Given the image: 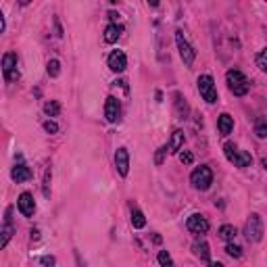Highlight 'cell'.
<instances>
[{"label": "cell", "mask_w": 267, "mask_h": 267, "mask_svg": "<svg viewBox=\"0 0 267 267\" xmlns=\"http://www.w3.org/2000/svg\"><path fill=\"white\" fill-rule=\"evenodd\" d=\"M225 82H227V88H230V92L234 96H245V94H248V90H250V84L246 80V75L242 71H238V69H230V71L225 73Z\"/></svg>", "instance_id": "6da1fadb"}, {"label": "cell", "mask_w": 267, "mask_h": 267, "mask_svg": "<svg viewBox=\"0 0 267 267\" xmlns=\"http://www.w3.org/2000/svg\"><path fill=\"white\" fill-rule=\"evenodd\" d=\"M223 153L227 156V161L234 163L236 167H248V165L253 163V156H250V153L240 151V148L236 144H232V142H225L223 144Z\"/></svg>", "instance_id": "7a4b0ae2"}, {"label": "cell", "mask_w": 267, "mask_h": 267, "mask_svg": "<svg viewBox=\"0 0 267 267\" xmlns=\"http://www.w3.org/2000/svg\"><path fill=\"white\" fill-rule=\"evenodd\" d=\"M190 184L196 190H209V186L213 184V171H211L207 165H200L190 174Z\"/></svg>", "instance_id": "3957f363"}, {"label": "cell", "mask_w": 267, "mask_h": 267, "mask_svg": "<svg viewBox=\"0 0 267 267\" xmlns=\"http://www.w3.org/2000/svg\"><path fill=\"white\" fill-rule=\"evenodd\" d=\"M245 236L248 242H259L263 238V222L257 213H250L245 225Z\"/></svg>", "instance_id": "277c9868"}, {"label": "cell", "mask_w": 267, "mask_h": 267, "mask_svg": "<svg viewBox=\"0 0 267 267\" xmlns=\"http://www.w3.org/2000/svg\"><path fill=\"white\" fill-rule=\"evenodd\" d=\"M196 86H199V92L200 96L207 100L209 105H215L217 103V90H215V82L211 75H200L196 80Z\"/></svg>", "instance_id": "5b68a950"}, {"label": "cell", "mask_w": 267, "mask_h": 267, "mask_svg": "<svg viewBox=\"0 0 267 267\" xmlns=\"http://www.w3.org/2000/svg\"><path fill=\"white\" fill-rule=\"evenodd\" d=\"M176 44H178V50H179V57H182L184 65L190 67L192 63H194L196 52H194V48L190 46V42H188L186 38H184V31H182V29H178V31H176Z\"/></svg>", "instance_id": "8992f818"}, {"label": "cell", "mask_w": 267, "mask_h": 267, "mask_svg": "<svg viewBox=\"0 0 267 267\" xmlns=\"http://www.w3.org/2000/svg\"><path fill=\"white\" fill-rule=\"evenodd\" d=\"M19 59H17V54L15 52H6L4 57H2V73H4V80L6 82H15V80H19Z\"/></svg>", "instance_id": "52a82bcc"}, {"label": "cell", "mask_w": 267, "mask_h": 267, "mask_svg": "<svg viewBox=\"0 0 267 267\" xmlns=\"http://www.w3.org/2000/svg\"><path fill=\"white\" fill-rule=\"evenodd\" d=\"M105 117L109 123H117L121 117V105H119V98L115 96H107L105 100Z\"/></svg>", "instance_id": "ba28073f"}, {"label": "cell", "mask_w": 267, "mask_h": 267, "mask_svg": "<svg viewBox=\"0 0 267 267\" xmlns=\"http://www.w3.org/2000/svg\"><path fill=\"white\" fill-rule=\"evenodd\" d=\"M31 169L27 167L25 163H23V156H17V163H15V167L11 171V178H13V182H17V184H23V182H27V179H31Z\"/></svg>", "instance_id": "9c48e42d"}, {"label": "cell", "mask_w": 267, "mask_h": 267, "mask_svg": "<svg viewBox=\"0 0 267 267\" xmlns=\"http://www.w3.org/2000/svg\"><path fill=\"white\" fill-rule=\"evenodd\" d=\"M186 227H188V230H190L192 234H207V230H209V222H207L205 215L194 213V215L188 217Z\"/></svg>", "instance_id": "30bf717a"}, {"label": "cell", "mask_w": 267, "mask_h": 267, "mask_svg": "<svg viewBox=\"0 0 267 267\" xmlns=\"http://www.w3.org/2000/svg\"><path fill=\"white\" fill-rule=\"evenodd\" d=\"M115 167L117 171H119V176L125 178L130 174V153H128V148H117L115 151Z\"/></svg>", "instance_id": "8fae6325"}, {"label": "cell", "mask_w": 267, "mask_h": 267, "mask_svg": "<svg viewBox=\"0 0 267 267\" xmlns=\"http://www.w3.org/2000/svg\"><path fill=\"white\" fill-rule=\"evenodd\" d=\"M125 67H128V57H125L123 50H113L109 54V69L115 73H121L125 71Z\"/></svg>", "instance_id": "7c38bea8"}, {"label": "cell", "mask_w": 267, "mask_h": 267, "mask_svg": "<svg viewBox=\"0 0 267 267\" xmlns=\"http://www.w3.org/2000/svg\"><path fill=\"white\" fill-rule=\"evenodd\" d=\"M17 207L21 211L23 217H31L36 213V202H34V196H31L29 192H23L19 199H17Z\"/></svg>", "instance_id": "4fadbf2b"}, {"label": "cell", "mask_w": 267, "mask_h": 267, "mask_svg": "<svg viewBox=\"0 0 267 267\" xmlns=\"http://www.w3.org/2000/svg\"><path fill=\"white\" fill-rule=\"evenodd\" d=\"M13 232H15V227H13V207L6 209V213H4V225H2V240H0V246L6 248V245H9V240L13 236Z\"/></svg>", "instance_id": "5bb4252c"}, {"label": "cell", "mask_w": 267, "mask_h": 267, "mask_svg": "<svg viewBox=\"0 0 267 267\" xmlns=\"http://www.w3.org/2000/svg\"><path fill=\"white\" fill-rule=\"evenodd\" d=\"M217 130H219L222 136L232 134V130H234V117L230 113H222V115H219V119H217Z\"/></svg>", "instance_id": "9a60e30c"}, {"label": "cell", "mask_w": 267, "mask_h": 267, "mask_svg": "<svg viewBox=\"0 0 267 267\" xmlns=\"http://www.w3.org/2000/svg\"><path fill=\"white\" fill-rule=\"evenodd\" d=\"M121 34H123V27L117 25V23H111V25H107V29H105V42L115 44L121 38Z\"/></svg>", "instance_id": "2e32d148"}, {"label": "cell", "mask_w": 267, "mask_h": 267, "mask_svg": "<svg viewBox=\"0 0 267 267\" xmlns=\"http://www.w3.org/2000/svg\"><path fill=\"white\" fill-rule=\"evenodd\" d=\"M182 144H184V132L176 130L174 136H171V142H169V153H179L182 151Z\"/></svg>", "instance_id": "e0dca14e"}, {"label": "cell", "mask_w": 267, "mask_h": 267, "mask_svg": "<svg viewBox=\"0 0 267 267\" xmlns=\"http://www.w3.org/2000/svg\"><path fill=\"white\" fill-rule=\"evenodd\" d=\"M194 255L196 257H200L205 263H209V259H211V253H209V245L205 240H200V242H194Z\"/></svg>", "instance_id": "ac0fdd59"}, {"label": "cell", "mask_w": 267, "mask_h": 267, "mask_svg": "<svg viewBox=\"0 0 267 267\" xmlns=\"http://www.w3.org/2000/svg\"><path fill=\"white\" fill-rule=\"evenodd\" d=\"M236 227L234 225H230V223H225V225H222L219 227V238L222 240H225V242H232L234 238H236Z\"/></svg>", "instance_id": "d6986e66"}, {"label": "cell", "mask_w": 267, "mask_h": 267, "mask_svg": "<svg viewBox=\"0 0 267 267\" xmlns=\"http://www.w3.org/2000/svg\"><path fill=\"white\" fill-rule=\"evenodd\" d=\"M255 134H257V138H267V115L257 117V121H255Z\"/></svg>", "instance_id": "ffe728a7"}, {"label": "cell", "mask_w": 267, "mask_h": 267, "mask_svg": "<svg viewBox=\"0 0 267 267\" xmlns=\"http://www.w3.org/2000/svg\"><path fill=\"white\" fill-rule=\"evenodd\" d=\"M132 225L136 227V230H142V227L146 225V217H144V213L142 211H132Z\"/></svg>", "instance_id": "44dd1931"}, {"label": "cell", "mask_w": 267, "mask_h": 267, "mask_svg": "<svg viewBox=\"0 0 267 267\" xmlns=\"http://www.w3.org/2000/svg\"><path fill=\"white\" fill-rule=\"evenodd\" d=\"M44 113L48 115V117H59V113H61V105L57 103V100H48V103L44 105Z\"/></svg>", "instance_id": "7402d4cb"}, {"label": "cell", "mask_w": 267, "mask_h": 267, "mask_svg": "<svg viewBox=\"0 0 267 267\" xmlns=\"http://www.w3.org/2000/svg\"><path fill=\"white\" fill-rule=\"evenodd\" d=\"M255 61H257V67L261 69L263 73H267V48H263L261 52H259Z\"/></svg>", "instance_id": "603a6c76"}, {"label": "cell", "mask_w": 267, "mask_h": 267, "mask_svg": "<svg viewBox=\"0 0 267 267\" xmlns=\"http://www.w3.org/2000/svg\"><path fill=\"white\" fill-rule=\"evenodd\" d=\"M48 75L50 77H59V73H61V61H57V59H52V61H48Z\"/></svg>", "instance_id": "cb8c5ba5"}, {"label": "cell", "mask_w": 267, "mask_h": 267, "mask_svg": "<svg viewBox=\"0 0 267 267\" xmlns=\"http://www.w3.org/2000/svg\"><path fill=\"white\" fill-rule=\"evenodd\" d=\"M225 253L230 255V257H234V259H238V257H242V248H240L238 245H234V242H227Z\"/></svg>", "instance_id": "d4e9b609"}, {"label": "cell", "mask_w": 267, "mask_h": 267, "mask_svg": "<svg viewBox=\"0 0 267 267\" xmlns=\"http://www.w3.org/2000/svg\"><path fill=\"white\" fill-rule=\"evenodd\" d=\"M159 263H161V267H174V261H171V257H169V253L167 250H159Z\"/></svg>", "instance_id": "484cf974"}, {"label": "cell", "mask_w": 267, "mask_h": 267, "mask_svg": "<svg viewBox=\"0 0 267 267\" xmlns=\"http://www.w3.org/2000/svg\"><path fill=\"white\" fill-rule=\"evenodd\" d=\"M50 178H52V174H50V167L44 171V184H42V190H44V196H50Z\"/></svg>", "instance_id": "4316f807"}, {"label": "cell", "mask_w": 267, "mask_h": 267, "mask_svg": "<svg viewBox=\"0 0 267 267\" xmlns=\"http://www.w3.org/2000/svg\"><path fill=\"white\" fill-rule=\"evenodd\" d=\"M167 151H169V146H161L159 151H156V155H155V165H163V161H165V155H167Z\"/></svg>", "instance_id": "83f0119b"}, {"label": "cell", "mask_w": 267, "mask_h": 267, "mask_svg": "<svg viewBox=\"0 0 267 267\" xmlns=\"http://www.w3.org/2000/svg\"><path fill=\"white\" fill-rule=\"evenodd\" d=\"M179 163H184V165H192V163H194V155H192V153H188V151H182V153H179Z\"/></svg>", "instance_id": "f1b7e54d"}, {"label": "cell", "mask_w": 267, "mask_h": 267, "mask_svg": "<svg viewBox=\"0 0 267 267\" xmlns=\"http://www.w3.org/2000/svg\"><path fill=\"white\" fill-rule=\"evenodd\" d=\"M44 130L48 132V134H57L59 132V125H57V121L48 119V121H44Z\"/></svg>", "instance_id": "f546056e"}, {"label": "cell", "mask_w": 267, "mask_h": 267, "mask_svg": "<svg viewBox=\"0 0 267 267\" xmlns=\"http://www.w3.org/2000/svg\"><path fill=\"white\" fill-rule=\"evenodd\" d=\"M40 263H42L44 267H57V261H54V257H48V255L40 257Z\"/></svg>", "instance_id": "4dcf8cb0"}, {"label": "cell", "mask_w": 267, "mask_h": 267, "mask_svg": "<svg viewBox=\"0 0 267 267\" xmlns=\"http://www.w3.org/2000/svg\"><path fill=\"white\" fill-rule=\"evenodd\" d=\"M54 25H57V36L61 38V36H63V29H61V23H59V19H54Z\"/></svg>", "instance_id": "1f68e13d"}, {"label": "cell", "mask_w": 267, "mask_h": 267, "mask_svg": "<svg viewBox=\"0 0 267 267\" xmlns=\"http://www.w3.org/2000/svg\"><path fill=\"white\" fill-rule=\"evenodd\" d=\"M38 238H40V232H38V230H31V240H38Z\"/></svg>", "instance_id": "d6a6232c"}, {"label": "cell", "mask_w": 267, "mask_h": 267, "mask_svg": "<svg viewBox=\"0 0 267 267\" xmlns=\"http://www.w3.org/2000/svg\"><path fill=\"white\" fill-rule=\"evenodd\" d=\"M117 17H119V15H117V13H113V11H111V13H109V19H111V21H115Z\"/></svg>", "instance_id": "836d02e7"}, {"label": "cell", "mask_w": 267, "mask_h": 267, "mask_svg": "<svg viewBox=\"0 0 267 267\" xmlns=\"http://www.w3.org/2000/svg\"><path fill=\"white\" fill-rule=\"evenodd\" d=\"M153 240L156 242V245H161V236H159V234H155V236H153Z\"/></svg>", "instance_id": "e575fe53"}, {"label": "cell", "mask_w": 267, "mask_h": 267, "mask_svg": "<svg viewBox=\"0 0 267 267\" xmlns=\"http://www.w3.org/2000/svg\"><path fill=\"white\" fill-rule=\"evenodd\" d=\"M261 165H263V167L267 169V159H261Z\"/></svg>", "instance_id": "d590c367"}, {"label": "cell", "mask_w": 267, "mask_h": 267, "mask_svg": "<svg viewBox=\"0 0 267 267\" xmlns=\"http://www.w3.org/2000/svg\"><path fill=\"white\" fill-rule=\"evenodd\" d=\"M211 267H223L222 263H211Z\"/></svg>", "instance_id": "8d00e7d4"}]
</instances>
